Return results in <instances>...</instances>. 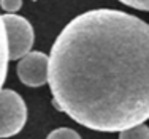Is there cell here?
Returning a JSON list of instances; mask_svg holds the SVG:
<instances>
[{
  "label": "cell",
  "mask_w": 149,
  "mask_h": 139,
  "mask_svg": "<svg viewBox=\"0 0 149 139\" xmlns=\"http://www.w3.org/2000/svg\"><path fill=\"white\" fill-rule=\"evenodd\" d=\"M52 103L94 131H124L149 119V24L119 10L73 17L49 54Z\"/></svg>",
  "instance_id": "6da1fadb"
},
{
  "label": "cell",
  "mask_w": 149,
  "mask_h": 139,
  "mask_svg": "<svg viewBox=\"0 0 149 139\" xmlns=\"http://www.w3.org/2000/svg\"><path fill=\"white\" fill-rule=\"evenodd\" d=\"M27 122V106L22 97L11 89L0 90V139L11 138Z\"/></svg>",
  "instance_id": "7a4b0ae2"
},
{
  "label": "cell",
  "mask_w": 149,
  "mask_h": 139,
  "mask_svg": "<svg viewBox=\"0 0 149 139\" xmlns=\"http://www.w3.org/2000/svg\"><path fill=\"white\" fill-rule=\"evenodd\" d=\"M2 21L6 30L8 41V59L19 60L26 54H29L33 46V27L26 17L19 14H2Z\"/></svg>",
  "instance_id": "3957f363"
},
{
  "label": "cell",
  "mask_w": 149,
  "mask_h": 139,
  "mask_svg": "<svg viewBox=\"0 0 149 139\" xmlns=\"http://www.w3.org/2000/svg\"><path fill=\"white\" fill-rule=\"evenodd\" d=\"M19 81L27 87H41L48 82L49 57L41 51H30L19 59L16 66Z\"/></svg>",
  "instance_id": "277c9868"
},
{
  "label": "cell",
  "mask_w": 149,
  "mask_h": 139,
  "mask_svg": "<svg viewBox=\"0 0 149 139\" xmlns=\"http://www.w3.org/2000/svg\"><path fill=\"white\" fill-rule=\"evenodd\" d=\"M8 41H6V30L3 26L2 16H0V90H2L3 84L6 79V73H8Z\"/></svg>",
  "instance_id": "5b68a950"
},
{
  "label": "cell",
  "mask_w": 149,
  "mask_h": 139,
  "mask_svg": "<svg viewBox=\"0 0 149 139\" xmlns=\"http://www.w3.org/2000/svg\"><path fill=\"white\" fill-rule=\"evenodd\" d=\"M119 139H149V127L140 123L133 128L119 131Z\"/></svg>",
  "instance_id": "8992f818"
},
{
  "label": "cell",
  "mask_w": 149,
  "mask_h": 139,
  "mask_svg": "<svg viewBox=\"0 0 149 139\" xmlns=\"http://www.w3.org/2000/svg\"><path fill=\"white\" fill-rule=\"evenodd\" d=\"M46 139H81V136L78 131L63 127V128H56L54 131H51Z\"/></svg>",
  "instance_id": "52a82bcc"
},
{
  "label": "cell",
  "mask_w": 149,
  "mask_h": 139,
  "mask_svg": "<svg viewBox=\"0 0 149 139\" xmlns=\"http://www.w3.org/2000/svg\"><path fill=\"white\" fill-rule=\"evenodd\" d=\"M22 6V0H0V8L5 13L15 14Z\"/></svg>",
  "instance_id": "ba28073f"
},
{
  "label": "cell",
  "mask_w": 149,
  "mask_h": 139,
  "mask_svg": "<svg viewBox=\"0 0 149 139\" xmlns=\"http://www.w3.org/2000/svg\"><path fill=\"white\" fill-rule=\"evenodd\" d=\"M119 2L140 11H149V0H119Z\"/></svg>",
  "instance_id": "9c48e42d"
}]
</instances>
